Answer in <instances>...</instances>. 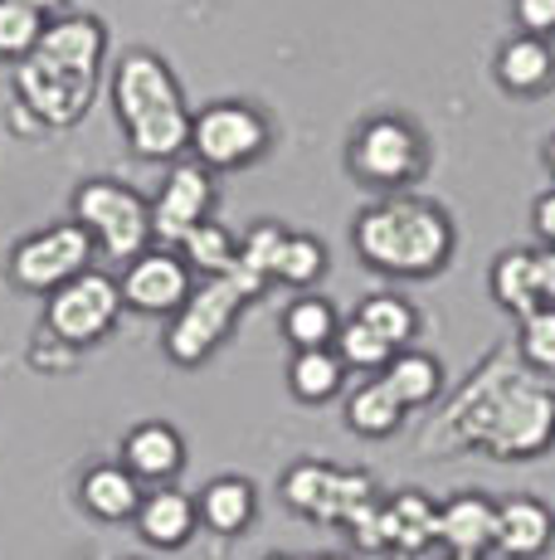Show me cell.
<instances>
[{
	"label": "cell",
	"mask_w": 555,
	"mask_h": 560,
	"mask_svg": "<svg viewBox=\"0 0 555 560\" xmlns=\"http://www.w3.org/2000/svg\"><path fill=\"white\" fill-rule=\"evenodd\" d=\"M88 264V230L83 224H55L25 240L10 258V273L25 288H63L69 278L83 273Z\"/></svg>",
	"instance_id": "cell-11"
},
{
	"label": "cell",
	"mask_w": 555,
	"mask_h": 560,
	"mask_svg": "<svg viewBox=\"0 0 555 560\" xmlns=\"http://www.w3.org/2000/svg\"><path fill=\"white\" fill-rule=\"evenodd\" d=\"M346 161H351V176L366 180L370 190L400 196V190H410L424 176L429 152H424V132L414 122H404L394 113H376L356 127Z\"/></svg>",
	"instance_id": "cell-6"
},
{
	"label": "cell",
	"mask_w": 555,
	"mask_h": 560,
	"mask_svg": "<svg viewBox=\"0 0 555 560\" xmlns=\"http://www.w3.org/2000/svg\"><path fill=\"white\" fill-rule=\"evenodd\" d=\"M356 322H366V327L376 331V337L386 341L390 351H410V341L420 337V327H424V317L414 312V303H410V298H400V293H370V298H361Z\"/></svg>",
	"instance_id": "cell-23"
},
{
	"label": "cell",
	"mask_w": 555,
	"mask_h": 560,
	"mask_svg": "<svg viewBox=\"0 0 555 560\" xmlns=\"http://www.w3.org/2000/svg\"><path fill=\"white\" fill-rule=\"evenodd\" d=\"M517 361L527 365V371L555 381V303L527 312V317L517 322Z\"/></svg>",
	"instance_id": "cell-28"
},
{
	"label": "cell",
	"mask_w": 555,
	"mask_h": 560,
	"mask_svg": "<svg viewBox=\"0 0 555 560\" xmlns=\"http://www.w3.org/2000/svg\"><path fill=\"white\" fill-rule=\"evenodd\" d=\"M283 502L307 522L346 526L366 502H376V482L361 468H332V463H293L283 478Z\"/></svg>",
	"instance_id": "cell-7"
},
{
	"label": "cell",
	"mask_w": 555,
	"mask_h": 560,
	"mask_svg": "<svg viewBox=\"0 0 555 560\" xmlns=\"http://www.w3.org/2000/svg\"><path fill=\"white\" fill-rule=\"evenodd\" d=\"M196 526H200L196 498H186V492H176V488H156L152 498H142V508H137V532L152 546H162V551L186 546L190 536H196Z\"/></svg>",
	"instance_id": "cell-18"
},
{
	"label": "cell",
	"mask_w": 555,
	"mask_h": 560,
	"mask_svg": "<svg viewBox=\"0 0 555 560\" xmlns=\"http://www.w3.org/2000/svg\"><path fill=\"white\" fill-rule=\"evenodd\" d=\"M511 20H517V35H555V0H511Z\"/></svg>",
	"instance_id": "cell-33"
},
{
	"label": "cell",
	"mask_w": 555,
	"mask_h": 560,
	"mask_svg": "<svg viewBox=\"0 0 555 560\" xmlns=\"http://www.w3.org/2000/svg\"><path fill=\"white\" fill-rule=\"evenodd\" d=\"M180 249H186V264L205 268L210 278L229 273L234 258H239V244H234V234L224 230V224H196V230L180 240Z\"/></svg>",
	"instance_id": "cell-30"
},
{
	"label": "cell",
	"mask_w": 555,
	"mask_h": 560,
	"mask_svg": "<svg viewBox=\"0 0 555 560\" xmlns=\"http://www.w3.org/2000/svg\"><path fill=\"white\" fill-rule=\"evenodd\" d=\"M439 546L458 560H483L497 546V498L468 488L439 502Z\"/></svg>",
	"instance_id": "cell-13"
},
{
	"label": "cell",
	"mask_w": 555,
	"mask_h": 560,
	"mask_svg": "<svg viewBox=\"0 0 555 560\" xmlns=\"http://www.w3.org/2000/svg\"><path fill=\"white\" fill-rule=\"evenodd\" d=\"M20 5H29V10H39V15H45V10H55L59 0H20Z\"/></svg>",
	"instance_id": "cell-37"
},
{
	"label": "cell",
	"mask_w": 555,
	"mask_h": 560,
	"mask_svg": "<svg viewBox=\"0 0 555 560\" xmlns=\"http://www.w3.org/2000/svg\"><path fill=\"white\" fill-rule=\"evenodd\" d=\"M555 541V512L531 492H511L497 502V556L507 560H541Z\"/></svg>",
	"instance_id": "cell-14"
},
{
	"label": "cell",
	"mask_w": 555,
	"mask_h": 560,
	"mask_svg": "<svg viewBox=\"0 0 555 560\" xmlns=\"http://www.w3.org/2000/svg\"><path fill=\"white\" fill-rule=\"evenodd\" d=\"M196 512H200V526H210L215 536H239L253 522V512H259V492H253L249 478L229 472V478L205 482V492L196 498Z\"/></svg>",
	"instance_id": "cell-20"
},
{
	"label": "cell",
	"mask_w": 555,
	"mask_h": 560,
	"mask_svg": "<svg viewBox=\"0 0 555 560\" xmlns=\"http://www.w3.org/2000/svg\"><path fill=\"white\" fill-rule=\"evenodd\" d=\"M429 458L483 454L493 463H531L555 448V381L527 371L517 351H487L424 429Z\"/></svg>",
	"instance_id": "cell-1"
},
{
	"label": "cell",
	"mask_w": 555,
	"mask_h": 560,
	"mask_svg": "<svg viewBox=\"0 0 555 560\" xmlns=\"http://www.w3.org/2000/svg\"><path fill=\"white\" fill-rule=\"evenodd\" d=\"M190 147L205 166L234 171L269 147V122L249 103H210L200 117H190Z\"/></svg>",
	"instance_id": "cell-9"
},
{
	"label": "cell",
	"mask_w": 555,
	"mask_h": 560,
	"mask_svg": "<svg viewBox=\"0 0 555 560\" xmlns=\"http://www.w3.org/2000/svg\"><path fill=\"white\" fill-rule=\"evenodd\" d=\"M122 454H127L132 478L162 482V478H170V472H180V463H186V444H180V434L170 424H137L132 434H127Z\"/></svg>",
	"instance_id": "cell-22"
},
{
	"label": "cell",
	"mask_w": 555,
	"mask_h": 560,
	"mask_svg": "<svg viewBox=\"0 0 555 560\" xmlns=\"http://www.w3.org/2000/svg\"><path fill=\"white\" fill-rule=\"evenodd\" d=\"M380 381L394 390V400H400L404 409H424L434 405L444 395V365L439 357H429V351H394L390 365L380 371Z\"/></svg>",
	"instance_id": "cell-21"
},
{
	"label": "cell",
	"mask_w": 555,
	"mask_h": 560,
	"mask_svg": "<svg viewBox=\"0 0 555 560\" xmlns=\"http://www.w3.org/2000/svg\"><path fill=\"white\" fill-rule=\"evenodd\" d=\"M122 298L142 312H170L186 307L190 298V273L180 258L170 254H142L122 278Z\"/></svg>",
	"instance_id": "cell-15"
},
{
	"label": "cell",
	"mask_w": 555,
	"mask_h": 560,
	"mask_svg": "<svg viewBox=\"0 0 555 560\" xmlns=\"http://www.w3.org/2000/svg\"><path fill=\"white\" fill-rule=\"evenodd\" d=\"M493 73H497L501 89L517 93V98H536V93H551V83H555V49H551V39L511 35L507 45L497 49Z\"/></svg>",
	"instance_id": "cell-16"
},
{
	"label": "cell",
	"mask_w": 555,
	"mask_h": 560,
	"mask_svg": "<svg viewBox=\"0 0 555 560\" xmlns=\"http://www.w3.org/2000/svg\"><path fill=\"white\" fill-rule=\"evenodd\" d=\"M117 117L142 156H176L190 147V113L176 79L156 54H127L113 79Z\"/></svg>",
	"instance_id": "cell-4"
},
{
	"label": "cell",
	"mask_w": 555,
	"mask_h": 560,
	"mask_svg": "<svg viewBox=\"0 0 555 560\" xmlns=\"http://www.w3.org/2000/svg\"><path fill=\"white\" fill-rule=\"evenodd\" d=\"M117 307H122V288L113 283L108 273H79L63 288H55V303H49V331L69 347H83V341H98L103 331L117 322Z\"/></svg>",
	"instance_id": "cell-10"
},
{
	"label": "cell",
	"mask_w": 555,
	"mask_h": 560,
	"mask_svg": "<svg viewBox=\"0 0 555 560\" xmlns=\"http://www.w3.org/2000/svg\"><path fill=\"white\" fill-rule=\"evenodd\" d=\"M210 205H215V186H210L205 166H196V161H186V166H176L166 176L162 196L152 205V234L166 244H180L196 224H205Z\"/></svg>",
	"instance_id": "cell-12"
},
{
	"label": "cell",
	"mask_w": 555,
	"mask_h": 560,
	"mask_svg": "<svg viewBox=\"0 0 555 560\" xmlns=\"http://www.w3.org/2000/svg\"><path fill=\"white\" fill-rule=\"evenodd\" d=\"M73 205H79V224L98 234L108 258H137L152 240V205L117 180H88Z\"/></svg>",
	"instance_id": "cell-8"
},
{
	"label": "cell",
	"mask_w": 555,
	"mask_h": 560,
	"mask_svg": "<svg viewBox=\"0 0 555 560\" xmlns=\"http://www.w3.org/2000/svg\"><path fill=\"white\" fill-rule=\"evenodd\" d=\"M336 331H341V322H336V307L327 303V298H297L293 307L283 312V337L293 341L297 351H322V347H332L336 341Z\"/></svg>",
	"instance_id": "cell-27"
},
{
	"label": "cell",
	"mask_w": 555,
	"mask_h": 560,
	"mask_svg": "<svg viewBox=\"0 0 555 560\" xmlns=\"http://www.w3.org/2000/svg\"><path fill=\"white\" fill-rule=\"evenodd\" d=\"M332 351L341 357V365L346 371H386L394 351L386 347V341L376 337V331L366 327V322H341V331H336V341H332Z\"/></svg>",
	"instance_id": "cell-31"
},
{
	"label": "cell",
	"mask_w": 555,
	"mask_h": 560,
	"mask_svg": "<svg viewBox=\"0 0 555 560\" xmlns=\"http://www.w3.org/2000/svg\"><path fill=\"white\" fill-rule=\"evenodd\" d=\"M386 541L394 556H424L439 546V502L429 492H394L386 502Z\"/></svg>",
	"instance_id": "cell-17"
},
{
	"label": "cell",
	"mask_w": 555,
	"mask_h": 560,
	"mask_svg": "<svg viewBox=\"0 0 555 560\" xmlns=\"http://www.w3.org/2000/svg\"><path fill=\"white\" fill-rule=\"evenodd\" d=\"M263 560H297V556H283V551H273V556H263Z\"/></svg>",
	"instance_id": "cell-39"
},
{
	"label": "cell",
	"mask_w": 555,
	"mask_h": 560,
	"mask_svg": "<svg viewBox=\"0 0 555 560\" xmlns=\"http://www.w3.org/2000/svg\"><path fill=\"white\" fill-rule=\"evenodd\" d=\"M351 244L366 258V268L390 278H434L448 268L458 249L453 214L439 200L400 190V196H380L351 224Z\"/></svg>",
	"instance_id": "cell-2"
},
{
	"label": "cell",
	"mask_w": 555,
	"mask_h": 560,
	"mask_svg": "<svg viewBox=\"0 0 555 560\" xmlns=\"http://www.w3.org/2000/svg\"><path fill=\"white\" fill-rule=\"evenodd\" d=\"M341 381H346V365H341V357L332 347L297 351L293 365H287V385H293V395L303 405H327L341 390Z\"/></svg>",
	"instance_id": "cell-26"
},
{
	"label": "cell",
	"mask_w": 555,
	"mask_h": 560,
	"mask_svg": "<svg viewBox=\"0 0 555 560\" xmlns=\"http://www.w3.org/2000/svg\"><path fill=\"white\" fill-rule=\"evenodd\" d=\"M327 273V249L317 234H283V249L273 258V278L293 288H312Z\"/></svg>",
	"instance_id": "cell-29"
},
{
	"label": "cell",
	"mask_w": 555,
	"mask_h": 560,
	"mask_svg": "<svg viewBox=\"0 0 555 560\" xmlns=\"http://www.w3.org/2000/svg\"><path fill=\"white\" fill-rule=\"evenodd\" d=\"M536 258H541V293H546V303H555V244L536 249Z\"/></svg>",
	"instance_id": "cell-35"
},
{
	"label": "cell",
	"mask_w": 555,
	"mask_h": 560,
	"mask_svg": "<svg viewBox=\"0 0 555 560\" xmlns=\"http://www.w3.org/2000/svg\"><path fill=\"white\" fill-rule=\"evenodd\" d=\"M98 59H103V30L98 20H59L55 30L35 39V49L20 59L15 89L39 122L69 127L88 113L98 93Z\"/></svg>",
	"instance_id": "cell-3"
},
{
	"label": "cell",
	"mask_w": 555,
	"mask_h": 560,
	"mask_svg": "<svg viewBox=\"0 0 555 560\" xmlns=\"http://www.w3.org/2000/svg\"><path fill=\"white\" fill-rule=\"evenodd\" d=\"M404 415H410V409L394 400V390L386 381L356 385V390H351V400H346V424L356 429L361 439H390L394 429L404 424Z\"/></svg>",
	"instance_id": "cell-25"
},
{
	"label": "cell",
	"mask_w": 555,
	"mask_h": 560,
	"mask_svg": "<svg viewBox=\"0 0 555 560\" xmlns=\"http://www.w3.org/2000/svg\"><path fill=\"white\" fill-rule=\"evenodd\" d=\"M444 560H458V556H444Z\"/></svg>",
	"instance_id": "cell-40"
},
{
	"label": "cell",
	"mask_w": 555,
	"mask_h": 560,
	"mask_svg": "<svg viewBox=\"0 0 555 560\" xmlns=\"http://www.w3.org/2000/svg\"><path fill=\"white\" fill-rule=\"evenodd\" d=\"M83 508L93 516H103V522H127V516H137V508H142V488H137V478L127 468L103 463V468H93L83 478Z\"/></svg>",
	"instance_id": "cell-24"
},
{
	"label": "cell",
	"mask_w": 555,
	"mask_h": 560,
	"mask_svg": "<svg viewBox=\"0 0 555 560\" xmlns=\"http://www.w3.org/2000/svg\"><path fill=\"white\" fill-rule=\"evenodd\" d=\"M531 230L541 234V244H555V186L531 200Z\"/></svg>",
	"instance_id": "cell-34"
},
{
	"label": "cell",
	"mask_w": 555,
	"mask_h": 560,
	"mask_svg": "<svg viewBox=\"0 0 555 560\" xmlns=\"http://www.w3.org/2000/svg\"><path fill=\"white\" fill-rule=\"evenodd\" d=\"M546 171H551V180H555V132L546 137Z\"/></svg>",
	"instance_id": "cell-36"
},
{
	"label": "cell",
	"mask_w": 555,
	"mask_h": 560,
	"mask_svg": "<svg viewBox=\"0 0 555 560\" xmlns=\"http://www.w3.org/2000/svg\"><path fill=\"white\" fill-rule=\"evenodd\" d=\"M493 298L501 307L511 312V317H527V312L546 307V293H541V258L536 249H507L493 258Z\"/></svg>",
	"instance_id": "cell-19"
},
{
	"label": "cell",
	"mask_w": 555,
	"mask_h": 560,
	"mask_svg": "<svg viewBox=\"0 0 555 560\" xmlns=\"http://www.w3.org/2000/svg\"><path fill=\"white\" fill-rule=\"evenodd\" d=\"M263 288H269V278L253 273L249 264H239L234 258L229 273L210 278L200 293L186 298V307H180L176 327L166 331V351L176 365H200L210 357V351L220 347L224 337H229L234 317H239V307L249 303V298H259Z\"/></svg>",
	"instance_id": "cell-5"
},
{
	"label": "cell",
	"mask_w": 555,
	"mask_h": 560,
	"mask_svg": "<svg viewBox=\"0 0 555 560\" xmlns=\"http://www.w3.org/2000/svg\"><path fill=\"white\" fill-rule=\"evenodd\" d=\"M312 560H351V556H341V551H322V556H312Z\"/></svg>",
	"instance_id": "cell-38"
},
{
	"label": "cell",
	"mask_w": 555,
	"mask_h": 560,
	"mask_svg": "<svg viewBox=\"0 0 555 560\" xmlns=\"http://www.w3.org/2000/svg\"><path fill=\"white\" fill-rule=\"evenodd\" d=\"M39 35H45L39 10L20 5V0H0V54H20V59H25Z\"/></svg>",
	"instance_id": "cell-32"
}]
</instances>
